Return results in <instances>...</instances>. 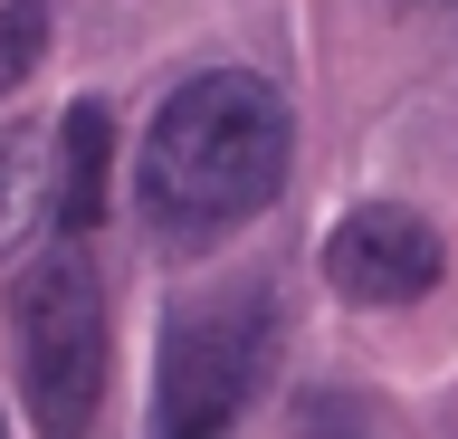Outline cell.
Wrapping results in <instances>:
<instances>
[{"label": "cell", "instance_id": "obj_5", "mask_svg": "<svg viewBox=\"0 0 458 439\" xmlns=\"http://www.w3.org/2000/svg\"><path fill=\"white\" fill-rule=\"evenodd\" d=\"M106 173H114V115H106V96H77L67 124H57V201H48L57 239L106 220Z\"/></svg>", "mask_w": 458, "mask_h": 439}, {"label": "cell", "instance_id": "obj_8", "mask_svg": "<svg viewBox=\"0 0 458 439\" xmlns=\"http://www.w3.org/2000/svg\"><path fill=\"white\" fill-rule=\"evenodd\" d=\"M411 10H458V0H411Z\"/></svg>", "mask_w": 458, "mask_h": 439}, {"label": "cell", "instance_id": "obj_7", "mask_svg": "<svg viewBox=\"0 0 458 439\" xmlns=\"http://www.w3.org/2000/svg\"><path fill=\"white\" fill-rule=\"evenodd\" d=\"M48 58V0H0V96Z\"/></svg>", "mask_w": 458, "mask_h": 439}, {"label": "cell", "instance_id": "obj_6", "mask_svg": "<svg viewBox=\"0 0 458 439\" xmlns=\"http://www.w3.org/2000/svg\"><path fill=\"white\" fill-rule=\"evenodd\" d=\"M48 201H57L48 134L10 124V134H0V258H10V249H29V239L48 230Z\"/></svg>", "mask_w": 458, "mask_h": 439}, {"label": "cell", "instance_id": "obj_1", "mask_svg": "<svg viewBox=\"0 0 458 439\" xmlns=\"http://www.w3.org/2000/svg\"><path fill=\"white\" fill-rule=\"evenodd\" d=\"M286 153H296V124L267 77L249 67L182 77L134 153V210L163 249H210L286 191Z\"/></svg>", "mask_w": 458, "mask_h": 439}, {"label": "cell", "instance_id": "obj_4", "mask_svg": "<svg viewBox=\"0 0 458 439\" xmlns=\"http://www.w3.org/2000/svg\"><path fill=\"white\" fill-rule=\"evenodd\" d=\"M439 267H449L439 230H429L420 210H401V201L344 210L335 239H325V277H335L344 306H420L439 287Z\"/></svg>", "mask_w": 458, "mask_h": 439}, {"label": "cell", "instance_id": "obj_2", "mask_svg": "<svg viewBox=\"0 0 458 439\" xmlns=\"http://www.w3.org/2000/svg\"><path fill=\"white\" fill-rule=\"evenodd\" d=\"M267 363H277V287L267 277H220L200 296H172L163 363H153V439H229Z\"/></svg>", "mask_w": 458, "mask_h": 439}, {"label": "cell", "instance_id": "obj_3", "mask_svg": "<svg viewBox=\"0 0 458 439\" xmlns=\"http://www.w3.org/2000/svg\"><path fill=\"white\" fill-rule=\"evenodd\" d=\"M10 353H20V392L38 439H86L96 401H106V277L96 258H77L67 239L10 277Z\"/></svg>", "mask_w": 458, "mask_h": 439}]
</instances>
